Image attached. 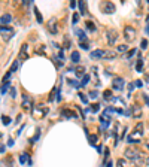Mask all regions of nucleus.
I'll list each match as a JSON object with an SVG mask.
<instances>
[{
  "instance_id": "nucleus-1",
  "label": "nucleus",
  "mask_w": 149,
  "mask_h": 167,
  "mask_svg": "<svg viewBox=\"0 0 149 167\" xmlns=\"http://www.w3.org/2000/svg\"><path fill=\"white\" fill-rule=\"evenodd\" d=\"M124 155H125L128 160H131V161H140L142 158V154L139 152V149L137 148H134V146H128L125 151H124Z\"/></svg>"
},
{
  "instance_id": "nucleus-2",
  "label": "nucleus",
  "mask_w": 149,
  "mask_h": 167,
  "mask_svg": "<svg viewBox=\"0 0 149 167\" xmlns=\"http://www.w3.org/2000/svg\"><path fill=\"white\" fill-rule=\"evenodd\" d=\"M136 29L134 27H131V26H127L125 29H124V37H125V40L127 42H133L134 39H136Z\"/></svg>"
},
{
  "instance_id": "nucleus-3",
  "label": "nucleus",
  "mask_w": 149,
  "mask_h": 167,
  "mask_svg": "<svg viewBox=\"0 0 149 167\" xmlns=\"http://www.w3.org/2000/svg\"><path fill=\"white\" fill-rule=\"evenodd\" d=\"M100 9L103 11V14H107V15H110V14H113L116 11V8H115V5L112 2H102Z\"/></svg>"
},
{
  "instance_id": "nucleus-4",
  "label": "nucleus",
  "mask_w": 149,
  "mask_h": 167,
  "mask_svg": "<svg viewBox=\"0 0 149 167\" xmlns=\"http://www.w3.org/2000/svg\"><path fill=\"white\" fill-rule=\"evenodd\" d=\"M14 29H11V27H5V26H0V34H2V37L5 39V40H9L12 36H14Z\"/></svg>"
},
{
  "instance_id": "nucleus-5",
  "label": "nucleus",
  "mask_w": 149,
  "mask_h": 167,
  "mask_svg": "<svg viewBox=\"0 0 149 167\" xmlns=\"http://www.w3.org/2000/svg\"><path fill=\"white\" fill-rule=\"evenodd\" d=\"M106 36H107V43H109L110 46H112V45L116 42V39H118V33H116L115 30H112V29H109V30H107Z\"/></svg>"
},
{
  "instance_id": "nucleus-6",
  "label": "nucleus",
  "mask_w": 149,
  "mask_h": 167,
  "mask_svg": "<svg viewBox=\"0 0 149 167\" xmlns=\"http://www.w3.org/2000/svg\"><path fill=\"white\" fill-rule=\"evenodd\" d=\"M27 48H29V45H27V43H22L21 49H19V54H18V60H19V61H21V60H27V58H29Z\"/></svg>"
},
{
  "instance_id": "nucleus-7",
  "label": "nucleus",
  "mask_w": 149,
  "mask_h": 167,
  "mask_svg": "<svg viewBox=\"0 0 149 167\" xmlns=\"http://www.w3.org/2000/svg\"><path fill=\"white\" fill-rule=\"evenodd\" d=\"M124 84H125V81H124L122 78H119V76H116V78H113V88L115 90H118V91H121L122 88H124Z\"/></svg>"
},
{
  "instance_id": "nucleus-8",
  "label": "nucleus",
  "mask_w": 149,
  "mask_h": 167,
  "mask_svg": "<svg viewBox=\"0 0 149 167\" xmlns=\"http://www.w3.org/2000/svg\"><path fill=\"white\" fill-rule=\"evenodd\" d=\"M100 124H102V127L103 128H106V127H109V124H110V116L107 115V113H102V116H100Z\"/></svg>"
},
{
  "instance_id": "nucleus-9",
  "label": "nucleus",
  "mask_w": 149,
  "mask_h": 167,
  "mask_svg": "<svg viewBox=\"0 0 149 167\" xmlns=\"http://www.w3.org/2000/svg\"><path fill=\"white\" fill-rule=\"evenodd\" d=\"M48 30L51 32V33H54V34H55V33L58 32V27H57V21H55V19H51V21L48 22Z\"/></svg>"
},
{
  "instance_id": "nucleus-10",
  "label": "nucleus",
  "mask_w": 149,
  "mask_h": 167,
  "mask_svg": "<svg viewBox=\"0 0 149 167\" xmlns=\"http://www.w3.org/2000/svg\"><path fill=\"white\" fill-rule=\"evenodd\" d=\"M33 105H32V100H29L27 95H24V100H22V109L24 110H32Z\"/></svg>"
},
{
  "instance_id": "nucleus-11",
  "label": "nucleus",
  "mask_w": 149,
  "mask_h": 167,
  "mask_svg": "<svg viewBox=\"0 0 149 167\" xmlns=\"http://www.w3.org/2000/svg\"><path fill=\"white\" fill-rule=\"evenodd\" d=\"M90 57L91 58H102V57H105V51L103 49H95L90 54Z\"/></svg>"
},
{
  "instance_id": "nucleus-12",
  "label": "nucleus",
  "mask_w": 149,
  "mask_h": 167,
  "mask_svg": "<svg viewBox=\"0 0 149 167\" xmlns=\"http://www.w3.org/2000/svg\"><path fill=\"white\" fill-rule=\"evenodd\" d=\"M131 115H133L134 118H140V116H142V109H140V106H133Z\"/></svg>"
},
{
  "instance_id": "nucleus-13",
  "label": "nucleus",
  "mask_w": 149,
  "mask_h": 167,
  "mask_svg": "<svg viewBox=\"0 0 149 167\" xmlns=\"http://www.w3.org/2000/svg\"><path fill=\"white\" fill-rule=\"evenodd\" d=\"M11 21H12L11 14H5V15L0 16V24H8V22H11Z\"/></svg>"
},
{
  "instance_id": "nucleus-14",
  "label": "nucleus",
  "mask_w": 149,
  "mask_h": 167,
  "mask_svg": "<svg viewBox=\"0 0 149 167\" xmlns=\"http://www.w3.org/2000/svg\"><path fill=\"white\" fill-rule=\"evenodd\" d=\"M74 33L79 36V40H81V42H87V34H85L81 29H74Z\"/></svg>"
},
{
  "instance_id": "nucleus-15",
  "label": "nucleus",
  "mask_w": 149,
  "mask_h": 167,
  "mask_svg": "<svg viewBox=\"0 0 149 167\" xmlns=\"http://www.w3.org/2000/svg\"><path fill=\"white\" fill-rule=\"evenodd\" d=\"M134 134H136V136H142V134H143V124H142V123H139V124L134 127Z\"/></svg>"
},
{
  "instance_id": "nucleus-16",
  "label": "nucleus",
  "mask_w": 149,
  "mask_h": 167,
  "mask_svg": "<svg viewBox=\"0 0 149 167\" xmlns=\"http://www.w3.org/2000/svg\"><path fill=\"white\" fill-rule=\"evenodd\" d=\"M19 163L21 164H24V163H29V164H32V160H29V155L24 152V154H21V157H19Z\"/></svg>"
},
{
  "instance_id": "nucleus-17",
  "label": "nucleus",
  "mask_w": 149,
  "mask_h": 167,
  "mask_svg": "<svg viewBox=\"0 0 149 167\" xmlns=\"http://www.w3.org/2000/svg\"><path fill=\"white\" fill-rule=\"evenodd\" d=\"M84 72H85V67H82V66H78L76 69H74V73H76V76H78V78L84 76Z\"/></svg>"
},
{
  "instance_id": "nucleus-18",
  "label": "nucleus",
  "mask_w": 149,
  "mask_h": 167,
  "mask_svg": "<svg viewBox=\"0 0 149 167\" xmlns=\"http://www.w3.org/2000/svg\"><path fill=\"white\" fill-rule=\"evenodd\" d=\"M70 58H72V61H73V63H78V61L81 60V55H79V52H78V51H73V52H72V55H70Z\"/></svg>"
},
{
  "instance_id": "nucleus-19",
  "label": "nucleus",
  "mask_w": 149,
  "mask_h": 167,
  "mask_svg": "<svg viewBox=\"0 0 149 167\" xmlns=\"http://www.w3.org/2000/svg\"><path fill=\"white\" fill-rule=\"evenodd\" d=\"M63 115L67 116V118H70V116L76 118V116H78V113H74V112H72V110H69V109H63Z\"/></svg>"
},
{
  "instance_id": "nucleus-20",
  "label": "nucleus",
  "mask_w": 149,
  "mask_h": 167,
  "mask_svg": "<svg viewBox=\"0 0 149 167\" xmlns=\"http://www.w3.org/2000/svg\"><path fill=\"white\" fill-rule=\"evenodd\" d=\"M85 27L90 30V32H95V24L92 21H85Z\"/></svg>"
},
{
  "instance_id": "nucleus-21",
  "label": "nucleus",
  "mask_w": 149,
  "mask_h": 167,
  "mask_svg": "<svg viewBox=\"0 0 149 167\" xmlns=\"http://www.w3.org/2000/svg\"><path fill=\"white\" fill-rule=\"evenodd\" d=\"M78 5H79L81 14H82V15H85V14H87V3H85L84 0H82V2H78Z\"/></svg>"
},
{
  "instance_id": "nucleus-22",
  "label": "nucleus",
  "mask_w": 149,
  "mask_h": 167,
  "mask_svg": "<svg viewBox=\"0 0 149 167\" xmlns=\"http://www.w3.org/2000/svg\"><path fill=\"white\" fill-rule=\"evenodd\" d=\"M103 97H105V100H110V99L113 97V94H112L110 90H105V91H103Z\"/></svg>"
},
{
  "instance_id": "nucleus-23",
  "label": "nucleus",
  "mask_w": 149,
  "mask_h": 167,
  "mask_svg": "<svg viewBox=\"0 0 149 167\" xmlns=\"http://www.w3.org/2000/svg\"><path fill=\"white\" fill-rule=\"evenodd\" d=\"M9 88H11V84H9V82H3L2 88H0V92H2V94H5L6 91H9Z\"/></svg>"
},
{
  "instance_id": "nucleus-24",
  "label": "nucleus",
  "mask_w": 149,
  "mask_h": 167,
  "mask_svg": "<svg viewBox=\"0 0 149 167\" xmlns=\"http://www.w3.org/2000/svg\"><path fill=\"white\" fill-rule=\"evenodd\" d=\"M88 140H90V143H91V145H97V140H98V137H97L95 134H90V136H88Z\"/></svg>"
},
{
  "instance_id": "nucleus-25",
  "label": "nucleus",
  "mask_w": 149,
  "mask_h": 167,
  "mask_svg": "<svg viewBox=\"0 0 149 167\" xmlns=\"http://www.w3.org/2000/svg\"><path fill=\"white\" fill-rule=\"evenodd\" d=\"M34 14H36V19H37V22L42 24V22H43V18H42V15H40V12H39L37 8H34Z\"/></svg>"
},
{
  "instance_id": "nucleus-26",
  "label": "nucleus",
  "mask_w": 149,
  "mask_h": 167,
  "mask_svg": "<svg viewBox=\"0 0 149 167\" xmlns=\"http://www.w3.org/2000/svg\"><path fill=\"white\" fill-rule=\"evenodd\" d=\"M116 52L115 51H105V58H115Z\"/></svg>"
},
{
  "instance_id": "nucleus-27",
  "label": "nucleus",
  "mask_w": 149,
  "mask_h": 167,
  "mask_svg": "<svg viewBox=\"0 0 149 167\" xmlns=\"http://www.w3.org/2000/svg\"><path fill=\"white\" fill-rule=\"evenodd\" d=\"M127 49H128L127 45H119V46H118V52H119V54H125Z\"/></svg>"
},
{
  "instance_id": "nucleus-28",
  "label": "nucleus",
  "mask_w": 149,
  "mask_h": 167,
  "mask_svg": "<svg viewBox=\"0 0 149 167\" xmlns=\"http://www.w3.org/2000/svg\"><path fill=\"white\" fill-rule=\"evenodd\" d=\"M67 82H69L72 87H74V88H79V87H82V85H81L78 81H74V79H67Z\"/></svg>"
},
{
  "instance_id": "nucleus-29",
  "label": "nucleus",
  "mask_w": 149,
  "mask_h": 167,
  "mask_svg": "<svg viewBox=\"0 0 149 167\" xmlns=\"http://www.w3.org/2000/svg\"><path fill=\"white\" fill-rule=\"evenodd\" d=\"M90 109H91V112H98V110H100V105H98V103H92L91 106H90Z\"/></svg>"
},
{
  "instance_id": "nucleus-30",
  "label": "nucleus",
  "mask_w": 149,
  "mask_h": 167,
  "mask_svg": "<svg viewBox=\"0 0 149 167\" xmlns=\"http://www.w3.org/2000/svg\"><path fill=\"white\" fill-rule=\"evenodd\" d=\"M136 69H137V72H142V69H143V60H142V58L137 60V63H136Z\"/></svg>"
},
{
  "instance_id": "nucleus-31",
  "label": "nucleus",
  "mask_w": 149,
  "mask_h": 167,
  "mask_svg": "<svg viewBox=\"0 0 149 167\" xmlns=\"http://www.w3.org/2000/svg\"><path fill=\"white\" fill-rule=\"evenodd\" d=\"M2 123H3V125H9V124H11V118L6 116V115H3V116H2Z\"/></svg>"
},
{
  "instance_id": "nucleus-32",
  "label": "nucleus",
  "mask_w": 149,
  "mask_h": 167,
  "mask_svg": "<svg viewBox=\"0 0 149 167\" xmlns=\"http://www.w3.org/2000/svg\"><path fill=\"white\" fill-rule=\"evenodd\" d=\"M18 67H19V60L14 61V64H12V67H11V70H9V72H11V73H12V72H15V70H16Z\"/></svg>"
},
{
  "instance_id": "nucleus-33",
  "label": "nucleus",
  "mask_w": 149,
  "mask_h": 167,
  "mask_svg": "<svg viewBox=\"0 0 149 167\" xmlns=\"http://www.w3.org/2000/svg\"><path fill=\"white\" fill-rule=\"evenodd\" d=\"M116 167H125V160L119 158V160L116 161Z\"/></svg>"
},
{
  "instance_id": "nucleus-34",
  "label": "nucleus",
  "mask_w": 149,
  "mask_h": 167,
  "mask_svg": "<svg viewBox=\"0 0 149 167\" xmlns=\"http://www.w3.org/2000/svg\"><path fill=\"white\" fill-rule=\"evenodd\" d=\"M88 81H90V76H88V75H84V78H82V84H81V85H82V87H84V85H87V84H88Z\"/></svg>"
},
{
  "instance_id": "nucleus-35",
  "label": "nucleus",
  "mask_w": 149,
  "mask_h": 167,
  "mask_svg": "<svg viewBox=\"0 0 149 167\" xmlns=\"http://www.w3.org/2000/svg\"><path fill=\"white\" fill-rule=\"evenodd\" d=\"M78 21H79V15H78V12H74V14H73V19H72V22H73V24H76Z\"/></svg>"
},
{
  "instance_id": "nucleus-36",
  "label": "nucleus",
  "mask_w": 149,
  "mask_h": 167,
  "mask_svg": "<svg viewBox=\"0 0 149 167\" xmlns=\"http://www.w3.org/2000/svg\"><path fill=\"white\" fill-rule=\"evenodd\" d=\"M79 97H81V100H82V103H88V99H87V95H85V94H82V92H79Z\"/></svg>"
},
{
  "instance_id": "nucleus-37",
  "label": "nucleus",
  "mask_w": 149,
  "mask_h": 167,
  "mask_svg": "<svg viewBox=\"0 0 149 167\" xmlns=\"http://www.w3.org/2000/svg\"><path fill=\"white\" fill-rule=\"evenodd\" d=\"M79 46L82 48V49H88V48H90V45L87 42H79Z\"/></svg>"
},
{
  "instance_id": "nucleus-38",
  "label": "nucleus",
  "mask_w": 149,
  "mask_h": 167,
  "mask_svg": "<svg viewBox=\"0 0 149 167\" xmlns=\"http://www.w3.org/2000/svg\"><path fill=\"white\" fill-rule=\"evenodd\" d=\"M9 94H11V97H15V95H16V92H15V88H14V87H11V88H9Z\"/></svg>"
},
{
  "instance_id": "nucleus-39",
  "label": "nucleus",
  "mask_w": 149,
  "mask_h": 167,
  "mask_svg": "<svg viewBox=\"0 0 149 167\" xmlns=\"http://www.w3.org/2000/svg\"><path fill=\"white\" fill-rule=\"evenodd\" d=\"M142 84H143V82H142V81H140V79H137V81H136V82H134V87H137V88H140V87H143V85H142Z\"/></svg>"
},
{
  "instance_id": "nucleus-40",
  "label": "nucleus",
  "mask_w": 149,
  "mask_h": 167,
  "mask_svg": "<svg viewBox=\"0 0 149 167\" xmlns=\"http://www.w3.org/2000/svg\"><path fill=\"white\" fill-rule=\"evenodd\" d=\"M140 46H142V49H146V48H148V42H146V40H142Z\"/></svg>"
},
{
  "instance_id": "nucleus-41",
  "label": "nucleus",
  "mask_w": 149,
  "mask_h": 167,
  "mask_svg": "<svg viewBox=\"0 0 149 167\" xmlns=\"http://www.w3.org/2000/svg\"><path fill=\"white\" fill-rule=\"evenodd\" d=\"M97 94H98L97 91H90V95H91L92 99H95V97H97Z\"/></svg>"
},
{
  "instance_id": "nucleus-42",
  "label": "nucleus",
  "mask_w": 149,
  "mask_h": 167,
  "mask_svg": "<svg viewBox=\"0 0 149 167\" xmlns=\"http://www.w3.org/2000/svg\"><path fill=\"white\" fill-rule=\"evenodd\" d=\"M134 52H136V49H131V51H128L127 57H128V58H130V57H133V55H134Z\"/></svg>"
},
{
  "instance_id": "nucleus-43",
  "label": "nucleus",
  "mask_w": 149,
  "mask_h": 167,
  "mask_svg": "<svg viewBox=\"0 0 149 167\" xmlns=\"http://www.w3.org/2000/svg\"><path fill=\"white\" fill-rule=\"evenodd\" d=\"M54 97H55V91L52 90V92H51V97H49V102H52V100H54Z\"/></svg>"
},
{
  "instance_id": "nucleus-44",
  "label": "nucleus",
  "mask_w": 149,
  "mask_h": 167,
  "mask_svg": "<svg viewBox=\"0 0 149 167\" xmlns=\"http://www.w3.org/2000/svg\"><path fill=\"white\" fill-rule=\"evenodd\" d=\"M55 64H57L58 67H61V66H63V63H61V60H55Z\"/></svg>"
},
{
  "instance_id": "nucleus-45",
  "label": "nucleus",
  "mask_w": 149,
  "mask_h": 167,
  "mask_svg": "<svg viewBox=\"0 0 149 167\" xmlns=\"http://www.w3.org/2000/svg\"><path fill=\"white\" fill-rule=\"evenodd\" d=\"M8 145H9V146H12V145H14V140H12V139H9V140H8Z\"/></svg>"
},
{
  "instance_id": "nucleus-46",
  "label": "nucleus",
  "mask_w": 149,
  "mask_h": 167,
  "mask_svg": "<svg viewBox=\"0 0 149 167\" xmlns=\"http://www.w3.org/2000/svg\"><path fill=\"white\" fill-rule=\"evenodd\" d=\"M0 152H5V146L2 145V143H0Z\"/></svg>"
},
{
  "instance_id": "nucleus-47",
  "label": "nucleus",
  "mask_w": 149,
  "mask_h": 167,
  "mask_svg": "<svg viewBox=\"0 0 149 167\" xmlns=\"http://www.w3.org/2000/svg\"><path fill=\"white\" fill-rule=\"evenodd\" d=\"M76 6V2H70V8H74Z\"/></svg>"
},
{
  "instance_id": "nucleus-48",
  "label": "nucleus",
  "mask_w": 149,
  "mask_h": 167,
  "mask_svg": "<svg viewBox=\"0 0 149 167\" xmlns=\"http://www.w3.org/2000/svg\"><path fill=\"white\" fill-rule=\"evenodd\" d=\"M112 166H113V164H112V161H109V163L106 164V167H112Z\"/></svg>"
},
{
  "instance_id": "nucleus-49",
  "label": "nucleus",
  "mask_w": 149,
  "mask_h": 167,
  "mask_svg": "<svg viewBox=\"0 0 149 167\" xmlns=\"http://www.w3.org/2000/svg\"><path fill=\"white\" fill-rule=\"evenodd\" d=\"M145 81H146V82L149 84V75H146V76H145Z\"/></svg>"
},
{
  "instance_id": "nucleus-50",
  "label": "nucleus",
  "mask_w": 149,
  "mask_h": 167,
  "mask_svg": "<svg viewBox=\"0 0 149 167\" xmlns=\"http://www.w3.org/2000/svg\"><path fill=\"white\" fill-rule=\"evenodd\" d=\"M146 33H148V34H149V26H148V27H146Z\"/></svg>"
},
{
  "instance_id": "nucleus-51",
  "label": "nucleus",
  "mask_w": 149,
  "mask_h": 167,
  "mask_svg": "<svg viewBox=\"0 0 149 167\" xmlns=\"http://www.w3.org/2000/svg\"><path fill=\"white\" fill-rule=\"evenodd\" d=\"M146 164H148V166H149V157H148V158H146Z\"/></svg>"
},
{
  "instance_id": "nucleus-52",
  "label": "nucleus",
  "mask_w": 149,
  "mask_h": 167,
  "mask_svg": "<svg viewBox=\"0 0 149 167\" xmlns=\"http://www.w3.org/2000/svg\"><path fill=\"white\" fill-rule=\"evenodd\" d=\"M146 21H148V24H149V15H148V16H146Z\"/></svg>"
},
{
  "instance_id": "nucleus-53",
  "label": "nucleus",
  "mask_w": 149,
  "mask_h": 167,
  "mask_svg": "<svg viewBox=\"0 0 149 167\" xmlns=\"http://www.w3.org/2000/svg\"><path fill=\"white\" fill-rule=\"evenodd\" d=\"M146 148H148V149H149V143H148V145H146Z\"/></svg>"
},
{
  "instance_id": "nucleus-54",
  "label": "nucleus",
  "mask_w": 149,
  "mask_h": 167,
  "mask_svg": "<svg viewBox=\"0 0 149 167\" xmlns=\"http://www.w3.org/2000/svg\"><path fill=\"white\" fill-rule=\"evenodd\" d=\"M136 167H137V166H136Z\"/></svg>"
}]
</instances>
